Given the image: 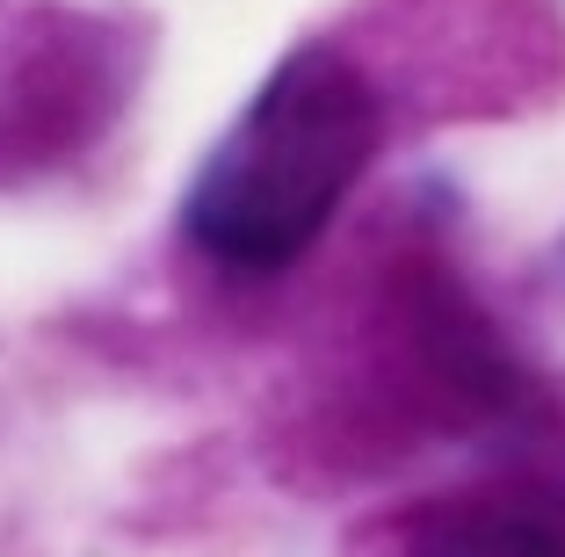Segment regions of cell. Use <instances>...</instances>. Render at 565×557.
Returning a JSON list of instances; mask_svg holds the SVG:
<instances>
[{"mask_svg":"<svg viewBox=\"0 0 565 557\" xmlns=\"http://www.w3.org/2000/svg\"><path fill=\"white\" fill-rule=\"evenodd\" d=\"M544 514H551V528H558V543H565V492H551V507H544Z\"/></svg>","mask_w":565,"mask_h":557,"instance_id":"3957f363","label":"cell"},{"mask_svg":"<svg viewBox=\"0 0 565 557\" xmlns=\"http://www.w3.org/2000/svg\"><path fill=\"white\" fill-rule=\"evenodd\" d=\"M377 87L333 44H298L203 152L182 196L196 254L233 276H276L333 225L377 160Z\"/></svg>","mask_w":565,"mask_h":557,"instance_id":"6da1fadb","label":"cell"},{"mask_svg":"<svg viewBox=\"0 0 565 557\" xmlns=\"http://www.w3.org/2000/svg\"><path fill=\"white\" fill-rule=\"evenodd\" d=\"M399 557H565L544 507H443Z\"/></svg>","mask_w":565,"mask_h":557,"instance_id":"7a4b0ae2","label":"cell"}]
</instances>
